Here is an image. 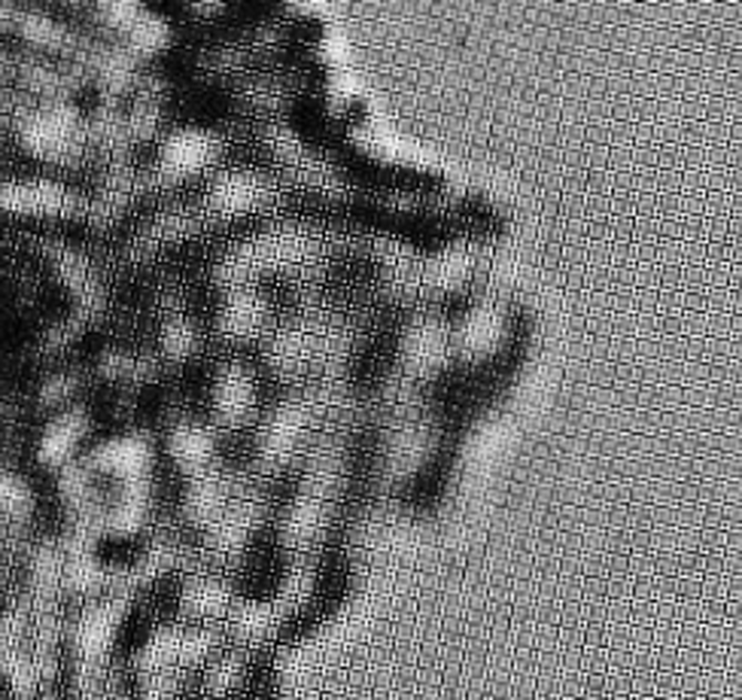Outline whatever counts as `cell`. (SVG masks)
I'll use <instances>...</instances> for the list:
<instances>
[{
    "instance_id": "obj_1",
    "label": "cell",
    "mask_w": 742,
    "mask_h": 700,
    "mask_svg": "<svg viewBox=\"0 0 742 700\" xmlns=\"http://www.w3.org/2000/svg\"><path fill=\"white\" fill-rule=\"evenodd\" d=\"M277 195V186L272 180L250 171V168H232L207 186V207L216 216H250L268 207Z\"/></svg>"
},
{
    "instance_id": "obj_2",
    "label": "cell",
    "mask_w": 742,
    "mask_h": 700,
    "mask_svg": "<svg viewBox=\"0 0 742 700\" xmlns=\"http://www.w3.org/2000/svg\"><path fill=\"white\" fill-rule=\"evenodd\" d=\"M220 159V138L201 129H180L167 134L159 150V177L165 183L201 177Z\"/></svg>"
},
{
    "instance_id": "obj_3",
    "label": "cell",
    "mask_w": 742,
    "mask_h": 700,
    "mask_svg": "<svg viewBox=\"0 0 742 700\" xmlns=\"http://www.w3.org/2000/svg\"><path fill=\"white\" fill-rule=\"evenodd\" d=\"M24 143L43 159H71L80 153V146L85 141V129L77 110L68 104H49L47 110H40L34 116L24 122Z\"/></svg>"
},
{
    "instance_id": "obj_4",
    "label": "cell",
    "mask_w": 742,
    "mask_h": 700,
    "mask_svg": "<svg viewBox=\"0 0 742 700\" xmlns=\"http://www.w3.org/2000/svg\"><path fill=\"white\" fill-rule=\"evenodd\" d=\"M122 40H125V49H129L134 59L146 61L155 59V55H162V52L171 47V31H167V24L162 22V19H155L150 12H143L141 19L122 34Z\"/></svg>"
},
{
    "instance_id": "obj_5",
    "label": "cell",
    "mask_w": 742,
    "mask_h": 700,
    "mask_svg": "<svg viewBox=\"0 0 742 700\" xmlns=\"http://www.w3.org/2000/svg\"><path fill=\"white\" fill-rule=\"evenodd\" d=\"M22 34L40 49H68L71 47V34L61 28L59 22H52L47 16H31L24 19Z\"/></svg>"
},
{
    "instance_id": "obj_6",
    "label": "cell",
    "mask_w": 742,
    "mask_h": 700,
    "mask_svg": "<svg viewBox=\"0 0 742 700\" xmlns=\"http://www.w3.org/2000/svg\"><path fill=\"white\" fill-rule=\"evenodd\" d=\"M98 16H101V22H104L110 31H116V34L122 37L131 24L141 19L143 7L141 0H101V3H98Z\"/></svg>"
},
{
    "instance_id": "obj_7",
    "label": "cell",
    "mask_w": 742,
    "mask_h": 700,
    "mask_svg": "<svg viewBox=\"0 0 742 700\" xmlns=\"http://www.w3.org/2000/svg\"><path fill=\"white\" fill-rule=\"evenodd\" d=\"M64 3H71V0H64Z\"/></svg>"
}]
</instances>
